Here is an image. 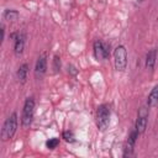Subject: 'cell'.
Here are the masks:
<instances>
[{
    "mask_svg": "<svg viewBox=\"0 0 158 158\" xmlns=\"http://www.w3.org/2000/svg\"><path fill=\"white\" fill-rule=\"evenodd\" d=\"M17 130V114L12 112L4 122L2 125V130H1V139L4 142L11 139L14 137V135L16 133Z\"/></svg>",
    "mask_w": 158,
    "mask_h": 158,
    "instance_id": "obj_1",
    "label": "cell"
},
{
    "mask_svg": "<svg viewBox=\"0 0 158 158\" xmlns=\"http://www.w3.org/2000/svg\"><path fill=\"white\" fill-rule=\"evenodd\" d=\"M35 115V100L33 98H27L23 104L22 115H21V125L23 127H30Z\"/></svg>",
    "mask_w": 158,
    "mask_h": 158,
    "instance_id": "obj_2",
    "label": "cell"
},
{
    "mask_svg": "<svg viewBox=\"0 0 158 158\" xmlns=\"http://www.w3.org/2000/svg\"><path fill=\"white\" fill-rule=\"evenodd\" d=\"M114 63L117 72H123L127 67V51L125 46H117L114 51Z\"/></svg>",
    "mask_w": 158,
    "mask_h": 158,
    "instance_id": "obj_3",
    "label": "cell"
},
{
    "mask_svg": "<svg viewBox=\"0 0 158 158\" xmlns=\"http://www.w3.org/2000/svg\"><path fill=\"white\" fill-rule=\"evenodd\" d=\"M110 123V109L107 105H100L96 110V126L100 131H105Z\"/></svg>",
    "mask_w": 158,
    "mask_h": 158,
    "instance_id": "obj_4",
    "label": "cell"
},
{
    "mask_svg": "<svg viewBox=\"0 0 158 158\" xmlns=\"http://www.w3.org/2000/svg\"><path fill=\"white\" fill-rule=\"evenodd\" d=\"M47 72V54L43 52L36 60L35 65V77L37 79H41Z\"/></svg>",
    "mask_w": 158,
    "mask_h": 158,
    "instance_id": "obj_5",
    "label": "cell"
},
{
    "mask_svg": "<svg viewBox=\"0 0 158 158\" xmlns=\"http://www.w3.org/2000/svg\"><path fill=\"white\" fill-rule=\"evenodd\" d=\"M138 132L136 130H133L131 132V135L128 136V139L126 142V146H125V151H123V157H130L132 153H133V148H135V143L137 141V137H138Z\"/></svg>",
    "mask_w": 158,
    "mask_h": 158,
    "instance_id": "obj_6",
    "label": "cell"
},
{
    "mask_svg": "<svg viewBox=\"0 0 158 158\" xmlns=\"http://www.w3.org/2000/svg\"><path fill=\"white\" fill-rule=\"evenodd\" d=\"M25 48V35L23 33H17V36L15 37V44H14V51L16 56L22 54Z\"/></svg>",
    "mask_w": 158,
    "mask_h": 158,
    "instance_id": "obj_7",
    "label": "cell"
},
{
    "mask_svg": "<svg viewBox=\"0 0 158 158\" xmlns=\"http://www.w3.org/2000/svg\"><path fill=\"white\" fill-rule=\"evenodd\" d=\"M156 59H157V49H151L146 54V68L148 70H153L156 65Z\"/></svg>",
    "mask_w": 158,
    "mask_h": 158,
    "instance_id": "obj_8",
    "label": "cell"
},
{
    "mask_svg": "<svg viewBox=\"0 0 158 158\" xmlns=\"http://www.w3.org/2000/svg\"><path fill=\"white\" fill-rule=\"evenodd\" d=\"M94 56L98 60L105 59V49H104V42L100 40H96L94 42Z\"/></svg>",
    "mask_w": 158,
    "mask_h": 158,
    "instance_id": "obj_9",
    "label": "cell"
},
{
    "mask_svg": "<svg viewBox=\"0 0 158 158\" xmlns=\"http://www.w3.org/2000/svg\"><path fill=\"white\" fill-rule=\"evenodd\" d=\"M147 123H148V116H139L138 115V117L136 120V123H135V130L141 135L146 131Z\"/></svg>",
    "mask_w": 158,
    "mask_h": 158,
    "instance_id": "obj_10",
    "label": "cell"
},
{
    "mask_svg": "<svg viewBox=\"0 0 158 158\" xmlns=\"http://www.w3.org/2000/svg\"><path fill=\"white\" fill-rule=\"evenodd\" d=\"M158 105V85H156L149 95H148V99H147V106L148 107H156Z\"/></svg>",
    "mask_w": 158,
    "mask_h": 158,
    "instance_id": "obj_11",
    "label": "cell"
},
{
    "mask_svg": "<svg viewBox=\"0 0 158 158\" xmlns=\"http://www.w3.org/2000/svg\"><path fill=\"white\" fill-rule=\"evenodd\" d=\"M27 73H28V64L27 63L21 64L19 67V69H17V79L21 83H25L26 79H27Z\"/></svg>",
    "mask_w": 158,
    "mask_h": 158,
    "instance_id": "obj_12",
    "label": "cell"
},
{
    "mask_svg": "<svg viewBox=\"0 0 158 158\" xmlns=\"http://www.w3.org/2000/svg\"><path fill=\"white\" fill-rule=\"evenodd\" d=\"M4 19L5 20H7V21H10V22H12V21H16L17 19H19V12L16 11V10H5V12H4Z\"/></svg>",
    "mask_w": 158,
    "mask_h": 158,
    "instance_id": "obj_13",
    "label": "cell"
},
{
    "mask_svg": "<svg viewBox=\"0 0 158 158\" xmlns=\"http://www.w3.org/2000/svg\"><path fill=\"white\" fill-rule=\"evenodd\" d=\"M58 144H59V138H57V137L49 138V139L46 142V146H47L48 149H54V148H57Z\"/></svg>",
    "mask_w": 158,
    "mask_h": 158,
    "instance_id": "obj_14",
    "label": "cell"
},
{
    "mask_svg": "<svg viewBox=\"0 0 158 158\" xmlns=\"http://www.w3.org/2000/svg\"><path fill=\"white\" fill-rule=\"evenodd\" d=\"M63 138H64L67 142H74V141H75L74 133H73L72 131H64V132H63Z\"/></svg>",
    "mask_w": 158,
    "mask_h": 158,
    "instance_id": "obj_15",
    "label": "cell"
},
{
    "mask_svg": "<svg viewBox=\"0 0 158 158\" xmlns=\"http://www.w3.org/2000/svg\"><path fill=\"white\" fill-rule=\"evenodd\" d=\"M53 68H54V72H58L60 69V58L58 56L53 57Z\"/></svg>",
    "mask_w": 158,
    "mask_h": 158,
    "instance_id": "obj_16",
    "label": "cell"
}]
</instances>
